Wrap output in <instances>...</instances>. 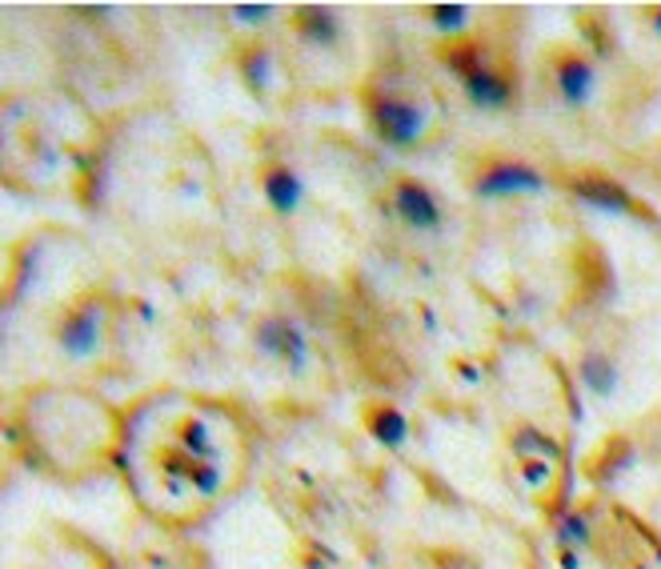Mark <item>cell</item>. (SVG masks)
<instances>
[{
    "label": "cell",
    "mask_w": 661,
    "mask_h": 569,
    "mask_svg": "<svg viewBox=\"0 0 661 569\" xmlns=\"http://www.w3.org/2000/svg\"><path fill=\"white\" fill-rule=\"evenodd\" d=\"M365 117L373 125L377 141L389 144V149H413L430 132V109L421 100L386 93V88L365 97Z\"/></svg>",
    "instance_id": "1"
},
{
    "label": "cell",
    "mask_w": 661,
    "mask_h": 569,
    "mask_svg": "<svg viewBox=\"0 0 661 569\" xmlns=\"http://www.w3.org/2000/svg\"><path fill=\"white\" fill-rule=\"evenodd\" d=\"M469 189H474V197H485V201L521 197V193H541V189H545V176L525 161L494 157V161H485L481 169H477Z\"/></svg>",
    "instance_id": "2"
},
{
    "label": "cell",
    "mask_w": 661,
    "mask_h": 569,
    "mask_svg": "<svg viewBox=\"0 0 661 569\" xmlns=\"http://www.w3.org/2000/svg\"><path fill=\"white\" fill-rule=\"evenodd\" d=\"M100 337H105V305L97 297H85L68 309L61 325H56V345L73 362H88L100 353Z\"/></svg>",
    "instance_id": "3"
},
{
    "label": "cell",
    "mask_w": 661,
    "mask_h": 569,
    "mask_svg": "<svg viewBox=\"0 0 661 569\" xmlns=\"http://www.w3.org/2000/svg\"><path fill=\"white\" fill-rule=\"evenodd\" d=\"M253 341H257V350H261L264 357L281 362L289 373L308 369V341H305V333H301L297 321L285 318V313H269V318L257 321Z\"/></svg>",
    "instance_id": "4"
},
{
    "label": "cell",
    "mask_w": 661,
    "mask_h": 569,
    "mask_svg": "<svg viewBox=\"0 0 661 569\" xmlns=\"http://www.w3.org/2000/svg\"><path fill=\"white\" fill-rule=\"evenodd\" d=\"M389 205L401 221H405L413 233H437L445 213H441V201L425 181L418 176H397L393 193H389Z\"/></svg>",
    "instance_id": "5"
},
{
    "label": "cell",
    "mask_w": 661,
    "mask_h": 569,
    "mask_svg": "<svg viewBox=\"0 0 661 569\" xmlns=\"http://www.w3.org/2000/svg\"><path fill=\"white\" fill-rule=\"evenodd\" d=\"M570 193L582 201V205H594L602 208V213H626V217H641V213H646V208L633 201V193H629L621 181H614L609 173H573Z\"/></svg>",
    "instance_id": "6"
},
{
    "label": "cell",
    "mask_w": 661,
    "mask_h": 569,
    "mask_svg": "<svg viewBox=\"0 0 661 569\" xmlns=\"http://www.w3.org/2000/svg\"><path fill=\"white\" fill-rule=\"evenodd\" d=\"M462 88H465V100L481 112H506V109L518 105V80L509 77L506 68L485 65L481 73L465 77Z\"/></svg>",
    "instance_id": "7"
},
{
    "label": "cell",
    "mask_w": 661,
    "mask_h": 569,
    "mask_svg": "<svg viewBox=\"0 0 661 569\" xmlns=\"http://www.w3.org/2000/svg\"><path fill=\"white\" fill-rule=\"evenodd\" d=\"M553 85H557V93H562L570 109H582L585 100L594 97V65L582 53H573V49H553Z\"/></svg>",
    "instance_id": "8"
},
{
    "label": "cell",
    "mask_w": 661,
    "mask_h": 569,
    "mask_svg": "<svg viewBox=\"0 0 661 569\" xmlns=\"http://www.w3.org/2000/svg\"><path fill=\"white\" fill-rule=\"evenodd\" d=\"M261 193H264V201H269L273 213L293 217V213L301 208V201H305V181H301L289 164H264L261 169Z\"/></svg>",
    "instance_id": "9"
},
{
    "label": "cell",
    "mask_w": 661,
    "mask_h": 569,
    "mask_svg": "<svg viewBox=\"0 0 661 569\" xmlns=\"http://www.w3.org/2000/svg\"><path fill=\"white\" fill-rule=\"evenodd\" d=\"M293 29L305 44L313 49H333L342 44V21L333 9H321V4H305V9H293Z\"/></svg>",
    "instance_id": "10"
},
{
    "label": "cell",
    "mask_w": 661,
    "mask_h": 569,
    "mask_svg": "<svg viewBox=\"0 0 661 569\" xmlns=\"http://www.w3.org/2000/svg\"><path fill=\"white\" fill-rule=\"evenodd\" d=\"M365 433L381 449H401L409 441V417L389 401H373L365 409Z\"/></svg>",
    "instance_id": "11"
},
{
    "label": "cell",
    "mask_w": 661,
    "mask_h": 569,
    "mask_svg": "<svg viewBox=\"0 0 661 569\" xmlns=\"http://www.w3.org/2000/svg\"><path fill=\"white\" fill-rule=\"evenodd\" d=\"M237 73H241V80L253 88L257 97H264L277 80L273 49H269V44H249V49H241V56H237Z\"/></svg>",
    "instance_id": "12"
},
{
    "label": "cell",
    "mask_w": 661,
    "mask_h": 569,
    "mask_svg": "<svg viewBox=\"0 0 661 569\" xmlns=\"http://www.w3.org/2000/svg\"><path fill=\"white\" fill-rule=\"evenodd\" d=\"M173 445L185 449L193 461H217V465H220V445L213 441L209 426H205L201 417H181V421H176Z\"/></svg>",
    "instance_id": "13"
},
{
    "label": "cell",
    "mask_w": 661,
    "mask_h": 569,
    "mask_svg": "<svg viewBox=\"0 0 661 569\" xmlns=\"http://www.w3.org/2000/svg\"><path fill=\"white\" fill-rule=\"evenodd\" d=\"M509 445H513V453H518L521 461H557L562 458V445L550 438V433H541V429L533 426H521L509 433Z\"/></svg>",
    "instance_id": "14"
},
{
    "label": "cell",
    "mask_w": 661,
    "mask_h": 569,
    "mask_svg": "<svg viewBox=\"0 0 661 569\" xmlns=\"http://www.w3.org/2000/svg\"><path fill=\"white\" fill-rule=\"evenodd\" d=\"M577 373H582L585 389L594 397H614L617 389V365L609 362L606 353H585L582 365H577Z\"/></svg>",
    "instance_id": "15"
},
{
    "label": "cell",
    "mask_w": 661,
    "mask_h": 569,
    "mask_svg": "<svg viewBox=\"0 0 661 569\" xmlns=\"http://www.w3.org/2000/svg\"><path fill=\"white\" fill-rule=\"evenodd\" d=\"M441 61H445V68H453L457 77H474V73H481L489 61H485V49L481 44H449L445 53H441Z\"/></svg>",
    "instance_id": "16"
},
{
    "label": "cell",
    "mask_w": 661,
    "mask_h": 569,
    "mask_svg": "<svg viewBox=\"0 0 661 569\" xmlns=\"http://www.w3.org/2000/svg\"><path fill=\"white\" fill-rule=\"evenodd\" d=\"M469 17L474 12L465 9V4H433L430 9V24L437 33H449V36H462L469 29Z\"/></svg>",
    "instance_id": "17"
},
{
    "label": "cell",
    "mask_w": 661,
    "mask_h": 569,
    "mask_svg": "<svg viewBox=\"0 0 661 569\" xmlns=\"http://www.w3.org/2000/svg\"><path fill=\"white\" fill-rule=\"evenodd\" d=\"M220 482H225V470H220L217 461H197V470L188 477V490L201 493V497H213L220 490Z\"/></svg>",
    "instance_id": "18"
},
{
    "label": "cell",
    "mask_w": 661,
    "mask_h": 569,
    "mask_svg": "<svg viewBox=\"0 0 661 569\" xmlns=\"http://www.w3.org/2000/svg\"><path fill=\"white\" fill-rule=\"evenodd\" d=\"M557 541H562V546H585V541H589V522H585L582 514L562 517V526H557Z\"/></svg>",
    "instance_id": "19"
},
{
    "label": "cell",
    "mask_w": 661,
    "mask_h": 569,
    "mask_svg": "<svg viewBox=\"0 0 661 569\" xmlns=\"http://www.w3.org/2000/svg\"><path fill=\"white\" fill-rule=\"evenodd\" d=\"M553 470H557V461H521V482L533 485V490H545L553 482Z\"/></svg>",
    "instance_id": "20"
},
{
    "label": "cell",
    "mask_w": 661,
    "mask_h": 569,
    "mask_svg": "<svg viewBox=\"0 0 661 569\" xmlns=\"http://www.w3.org/2000/svg\"><path fill=\"white\" fill-rule=\"evenodd\" d=\"M229 12L241 24H264L269 17H273V4H232Z\"/></svg>",
    "instance_id": "21"
}]
</instances>
